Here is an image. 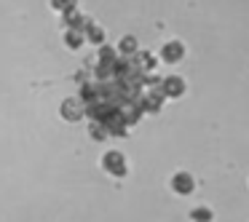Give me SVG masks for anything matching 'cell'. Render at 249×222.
<instances>
[{"instance_id":"6da1fadb","label":"cell","mask_w":249,"mask_h":222,"mask_svg":"<svg viewBox=\"0 0 249 222\" xmlns=\"http://www.w3.org/2000/svg\"><path fill=\"white\" fill-rule=\"evenodd\" d=\"M99 169H102L107 177H113V179H126L131 166H129V158H126L124 150L110 147V150H105L102 158H99Z\"/></svg>"},{"instance_id":"7a4b0ae2","label":"cell","mask_w":249,"mask_h":222,"mask_svg":"<svg viewBox=\"0 0 249 222\" xmlns=\"http://www.w3.org/2000/svg\"><path fill=\"white\" fill-rule=\"evenodd\" d=\"M196 188H198V179H196V174L188 171V169H177V171L169 177V190H172L174 195H179V198L193 195Z\"/></svg>"},{"instance_id":"3957f363","label":"cell","mask_w":249,"mask_h":222,"mask_svg":"<svg viewBox=\"0 0 249 222\" xmlns=\"http://www.w3.org/2000/svg\"><path fill=\"white\" fill-rule=\"evenodd\" d=\"M158 62L161 65H179V62L188 56V46H185V40L179 38H166L161 43V49H158Z\"/></svg>"},{"instance_id":"277c9868","label":"cell","mask_w":249,"mask_h":222,"mask_svg":"<svg viewBox=\"0 0 249 222\" xmlns=\"http://www.w3.org/2000/svg\"><path fill=\"white\" fill-rule=\"evenodd\" d=\"M158 91L163 99H182L188 94V81L182 75H163L158 83Z\"/></svg>"},{"instance_id":"5b68a950","label":"cell","mask_w":249,"mask_h":222,"mask_svg":"<svg viewBox=\"0 0 249 222\" xmlns=\"http://www.w3.org/2000/svg\"><path fill=\"white\" fill-rule=\"evenodd\" d=\"M59 118L65 120V123H81V120L86 118V104L78 97H65L59 104Z\"/></svg>"},{"instance_id":"8992f818","label":"cell","mask_w":249,"mask_h":222,"mask_svg":"<svg viewBox=\"0 0 249 222\" xmlns=\"http://www.w3.org/2000/svg\"><path fill=\"white\" fill-rule=\"evenodd\" d=\"M163 102H166V99L161 97L158 88H145V91L140 94V99H137L142 115H161L163 113Z\"/></svg>"},{"instance_id":"52a82bcc","label":"cell","mask_w":249,"mask_h":222,"mask_svg":"<svg viewBox=\"0 0 249 222\" xmlns=\"http://www.w3.org/2000/svg\"><path fill=\"white\" fill-rule=\"evenodd\" d=\"M131 67H134L137 75H147V72H156V67H158V56H156V51H150V49H140L134 56H131Z\"/></svg>"},{"instance_id":"ba28073f","label":"cell","mask_w":249,"mask_h":222,"mask_svg":"<svg viewBox=\"0 0 249 222\" xmlns=\"http://www.w3.org/2000/svg\"><path fill=\"white\" fill-rule=\"evenodd\" d=\"M83 40H86V43H91L94 49H99V46L107 43V30H105L102 24L97 22V19L89 17L86 27H83Z\"/></svg>"},{"instance_id":"9c48e42d","label":"cell","mask_w":249,"mask_h":222,"mask_svg":"<svg viewBox=\"0 0 249 222\" xmlns=\"http://www.w3.org/2000/svg\"><path fill=\"white\" fill-rule=\"evenodd\" d=\"M86 22H89V14H83L81 8H70V11L59 14V24H62V30H78V33H83Z\"/></svg>"},{"instance_id":"30bf717a","label":"cell","mask_w":249,"mask_h":222,"mask_svg":"<svg viewBox=\"0 0 249 222\" xmlns=\"http://www.w3.org/2000/svg\"><path fill=\"white\" fill-rule=\"evenodd\" d=\"M140 49H142V46H140V38H137V35H131V33L121 35L118 43H115V54H118L121 59H131V56H134Z\"/></svg>"},{"instance_id":"8fae6325","label":"cell","mask_w":249,"mask_h":222,"mask_svg":"<svg viewBox=\"0 0 249 222\" xmlns=\"http://www.w3.org/2000/svg\"><path fill=\"white\" fill-rule=\"evenodd\" d=\"M62 46H65L67 51H81L83 46H86V40H83V33H78V30H62Z\"/></svg>"},{"instance_id":"7c38bea8","label":"cell","mask_w":249,"mask_h":222,"mask_svg":"<svg viewBox=\"0 0 249 222\" xmlns=\"http://www.w3.org/2000/svg\"><path fill=\"white\" fill-rule=\"evenodd\" d=\"M188 220L190 222H214V211H212V206L198 204V206H193V209L188 211Z\"/></svg>"},{"instance_id":"4fadbf2b","label":"cell","mask_w":249,"mask_h":222,"mask_svg":"<svg viewBox=\"0 0 249 222\" xmlns=\"http://www.w3.org/2000/svg\"><path fill=\"white\" fill-rule=\"evenodd\" d=\"M86 134H89V139H91V142H107V139H110V134H107V129H105V123H99V120H89Z\"/></svg>"},{"instance_id":"5bb4252c","label":"cell","mask_w":249,"mask_h":222,"mask_svg":"<svg viewBox=\"0 0 249 222\" xmlns=\"http://www.w3.org/2000/svg\"><path fill=\"white\" fill-rule=\"evenodd\" d=\"M115 59H118V54H115V46L113 43H105L97 49V56H94V62H105V65H115Z\"/></svg>"},{"instance_id":"9a60e30c","label":"cell","mask_w":249,"mask_h":222,"mask_svg":"<svg viewBox=\"0 0 249 222\" xmlns=\"http://www.w3.org/2000/svg\"><path fill=\"white\" fill-rule=\"evenodd\" d=\"M49 8L54 14H65L70 8H78V0H49Z\"/></svg>"},{"instance_id":"2e32d148","label":"cell","mask_w":249,"mask_h":222,"mask_svg":"<svg viewBox=\"0 0 249 222\" xmlns=\"http://www.w3.org/2000/svg\"><path fill=\"white\" fill-rule=\"evenodd\" d=\"M72 81H75V83H81V86H83V83H89V81H91V70H89V67L78 70L75 75H72Z\"/></svg>"}]
</instances>
